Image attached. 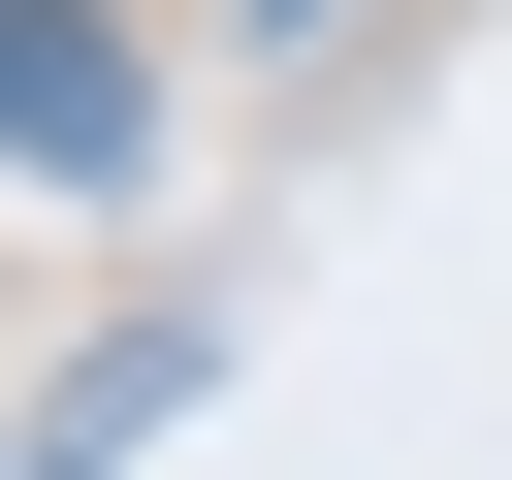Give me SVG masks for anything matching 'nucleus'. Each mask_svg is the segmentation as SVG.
I'll return each instance as SVG.
<instances>
[{
  "label": "nucleus",
  "mask_w": 512,
  "mask_h": 480,
  "mask_svg": "<svg viewBox=\"0 0 512 480\" xmlns=\"http://www.w3.org/2000/svg\"><path fill=\"white\" fill-rule=\"evenodd\" d=\"M0 128H32V192H128V160H160V64H128L96 0H32V32H0Z\"/></svg>",
  "instance_id": "obj_1"
},
{
  "label": "nucleus",
  "mask_w": 512,
  "mask_h": 480,
  "mask_svg": "<svg viewBox=\"0 0 512 480\" xmlns=\"http://www.w3.org/2000/svg\"><path fill=\"white\" fill-rule=\"evenodd\" d=\"M224 32H320V0H224Z\"/></svg>",
  "instance_id": "obj_2"
}]
</instances>
